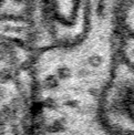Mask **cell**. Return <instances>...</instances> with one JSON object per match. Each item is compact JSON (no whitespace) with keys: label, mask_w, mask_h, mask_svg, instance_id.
<instances>
[{"label":"cell","mask_w":134,"mask_h":135,"mask_svg":"<svg viewBox=\"0 0 134 135\" xmlns=\"http://www.w3.org/2000/svg\"><path fill=\"white\" fill-rule=\"evenodd\" d=\"M103 116L116 131H134V73L120 75L104 96Z\"/></svg>","instance_id":"6da1fadb"}]
</instances>
